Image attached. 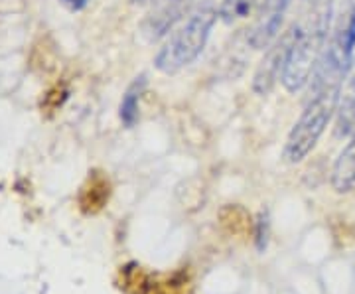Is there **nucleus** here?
<instances>
[{
  "label": "nucleus",
  "instance_id": "1",
  "mask_svg": "<svg viewBox=\"0 0 355 294\" xmlns=\"http://www.w3.org/2000/svg\"><path fill=\"white\" fill-rule=\"evenodd\" d=\"M331 22V0L304 6L302 18L292 26V42L280 81L291 93L302 91L310 83L318 64L328 48Z\"/></svg>",
  "mask_w": 355,
  "mask_h": 294
},
{
  "label": "nucleus",
  "instance_id": "2",
  "mask_svg": "<svg viewBox=\"0 0 355 294\" xmlns=\"http://www.w3.org/2000/svg\"><path fill=\"white\" fill-rule=\"evenodd\" d=\"M217 18H219V8L211 0L198 4L188 14V18H184L170 32V38L166 40L164 46L158 50L154 58L156 69L172 76L193 64L202 55Z\"/></svg>",
  "mask_w": 355,
  "mask_h": 294
},
{
  "label": "nucleus",
  "instance_id": "3",
  "mask_svg": "<svg viewBox=\"0 0 355 294\" xmlns=\"http://www.w3.org/2000/svg\"><path fill=\"white\" fill-rule=\"evenodd\" d=\"M338 95H340V87H331V89L308 95L304 111H302L300 119L294 123L291 135L286 139V144H284L282 156L286 162L298 164L314 150L320 137L324 135L326 127L336 116Z\"/></svg>",
  "mask_w": 355,
  "mask_h": 294
},
{
  "label": "nucleus",
  "instance_id": "4",
  "mask_svg": "<svg viewBox=\"0 0 355 294\" xmlns=\"http://www.w3.org/2000/svg\"><path fill=\"white\" fill-rule=\"evenodd\" d=\"M291 42L292 30H286L265 50V55H263L261 64L257 65L253 77V91L257 95H268L277 85V81L282 76V69H284Z\"/></svg>",
  "mask_w": 355,
  "mask_h": 294
},
{
  "label": "nucleus",
  "instance_id": "5",
  "mask_svg": "<svg viewBox=\"0 0 355 294\" xmlns=\"http://www.w3.org/2000/svg\"><path fill=\"white\" fill-rule=\"evenodd\" d=\"M191 2L193 0H156L154 8L142 22L144 38L156 42L170 34L186 18V14L191 12Z\"/></svg>",
  "mask_w": 355,
  "mask_h": 294
},
{
  "label": "nucleus",
  "instance_id": "6",
  "mask_svg": "<svg viewBox=\"0 0 355 294\" xmlns=\"http://www.w3.org/2000/svg\"><path fill=\"white\" fill-rule=\"evenodd\" d=\"M334 128L340 139H352L355 135V60H352L340 85Z\"/></svg>",
  "mask_w": 355,
  "mask_h": 294
},
{
  "label": "nucleus",
  "instance_id": "7",
  "mask_svg": "<svg viewBox=\"0 0 355 294\" xmlns=\"http://www.w3.org/2000/svg\"><path fill=\"white\" fill-rule=\"evenodd\" d=\"M331 186L338 193L355 190V135L349 139L331 170Z\"/></svg>",
  "mask_w": 355,
  "mask_h": 294
},
{
  "label": "nucleus",
  "instance_id": "8",
  "mask_svg": "<svg viewBox=\"0 0 355 294\" xmlns=\"http://www.w3.org/2000/svg\"><path fill=\"white\" fill-rule=\"evenodd\" d=\"M146 89V77H135V81L130 83L123 95V101L119 107V116L123 121V125L127 128H132L140 119V97Z\"/></svg>",
  "mask_w": 355,
  "mask_h": 294
},
{
  "label": "nucleus",
  "instance_id": "9",
  "mask_svg": "<svg viewBox=\"0 0 355 294\" xmlns=\"http://www.w3.org/2000/svg\"><path fill=\"white\" fill-rule=\"evenodd\" d=\"M259 6V0H221L219 4V18L225 24H233L237 20L247 18Z\"/></svg>",
  "mask_w": 355,
  "mask_h": 294
},
{
  "label": "nucleus",
  "instance_id": "10",
  "mask_svg": "<svg viewBox=\"0 0 355 294\" xmlns=\"http://www.w3.org/2000/svg\"><path fill=\"white\" fill-rule=\"evenodd\" d=\"M334 42L345 51L347 58H354V48H355V4L352 6V10L345 14V18H342L340 26L336 28V34H334Z\"/></svg>",
  "mask_w": 355,
  "mask_h": 294
},
{
  "label": "nucleus",
  "instance_id": "11",
  "mask_svg": "<svg viewBox=\"0 0 355 294\" xmlns=\"http://www.w3.org/2000/svg\"><path fill=\"white\" fill-rule=\"evenodd\" d=\"M64 6H67L71 12H79V10H83L85 6H87L89 0H60Z\"/></svg>",
  "mask_w": 355,
  "mask_h": 294
},
{
  "label": "nucleus",
  "instance_id": "12",
  "mask_svg": "<svg viewBox=\"0 0 355 294\" xmlns=\"http://www.w3.org/2000/svg\"><path fill=\"white\" fill-rule=\"evenodd\" d=\"M318 2H322V0H302V4H304V6H310V4H318Z\"/></svg>",
  "mask_w": 355,
  "mask_h": 294
},
{
  "label": "nucleus",
  "instance_id": "13",
  "mask_svg": "<svg viewBox=\"0 0 355 294\" xmlns=\"http://www.w3.org/2000/svg\"><path fill=\"white\" fill-rule=\"evenodd\" d=\"M132 4H144V2H148V0H130Z\"/></svg>",
  "mask_w": 355,
  "mask_h": 294
}]
</instances>
